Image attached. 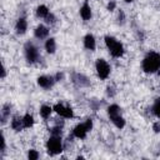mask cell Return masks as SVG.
Masks as SVG:
<instances>
[{"mask_svg": "<svg viewBox=\"0 0 160 160\" xmlns=\"http://www.w3.org/2000/svg\"><path fill=\"white\" fill-rule=\"evenodd\" d=\"M141 68L144 72L146 74H154L160 70V54L156 51H149L142 61H141Z\"/></svg>", "mask_w": 160, "mask_h": 160, "instance_id": "6da1fadb", "label": "cell"}, {"mask_svg": "<svg viewBox=\"0 0 160 160\" xmlns=\"http://www.w3.org/2000/svg\"><path fill=\"white\" fill-rule=\"evenodd\" d=\"M104 40H105V45H106L109 52L111 54V56H114V58H121L124 55L125 50H124L122 44L119 40H116L114 36H110V35H106L104 38Z\"/></svg>", "mask_w": 160, "mask_h": 160, "instance_id": "7a4b0ae2", "label": "cell"}, {"mask_svg": "<svg viewBox=\"0 0 160 160\" xmlns=\"http://www.w3.org/2000/svg\"><path fill=\"white\" fill-rule=\"evenodd\" d=\"M46 150H48V154L51 155V156L61 154L62 150H64V145H62L61 136L50 135L49 140L46 141Z\"/></svg>", "mask_w": 160, "mask_h": 160, "instance_id": "3957f363", "label": "cell"}, {"mask_svg": "<svg viewBox=\"0 0 160 160\" xmlns=\"http://www.w3.org/2000/svg\"><path fill=\"white\" fill-rule=\"evenodd\" d=\"M24 54H25V59H26V61L29 64H35L41 58L38 48L31 41L25 42V45H24Z\"/></svg>", "mask_w": 160, "mask_h": 160, "instance_id": "277c9868", "label": "cell"}, {"mask_svg": "<svg viewBox=\"0 0 160 160\" xmlns=\"http://www.w3.org/2000/svg\"><path fill=\"white\" fill-rule=\"evenodd\" d=\"M95 70H96V74H98L100 80H106L109 78L110 72H111L110 65L104 59H98L95 61Z\"/></svg>", "mask_w": 160, "mask_h": 160, "instance_id": "5b68a950", "label": "cell"}, {"mask_svg": "<svg viewBox=\"0 0 160 160\" xmlns=\"http://www.w3.org/2000/svg\"><path fill=\"white\" fill-rule=\"evenodd\" d=\"M52 109H54V111H55L58 115H60L61 118H65V119H72V118H74V110H72L70 106H65V105L61 104V102L55 104V105L52 106Z\"/></svg>", "mask_w": 160, "mask_h": 160, "instance_id": "8992f818", "label": "cell"}, {"mask_svg": "<svg viewBox=\"0 0 160 160\" xmlns=\"http://www.w3.org/2000/svg\"><path fill=\"white\" fill-rule=\"evenodd\" d=\"M71 81L78 88H88V86H90L89 78L86 75H84V74H80V72H72L71 74Z\"/></svg>", "mask_w": 160, "mask_h": 160, "instance_id": "52a82bcc", "label": "cell"}, {"mask_svg": "<svg viewBox=\"0 0 160 160\" xmlns=\"http://www.w3.org/2000/svg\"><path fill=\"white\" fill-rule=\"evenodd\" d=\"M89 131H90V130H89L86 122L84 121V122L78 124V125L72 129V136L76 138V139H85Z\"/></svg>", "mask_w": 160, "mask_h": 160, "instance_id": "ba28073f", "label": "cell"}, {"mask_svg": "<svg viewBox=\"0 0 160 160\" xmlns=\"http://www.w3.org/2000/svg\"><path fill=\"white\" fill-rule=\"evenodd\" d=\"M36 81H38V85H39L40 88H42V89H50V88H52V85L56 82V80H55L54 76H48V75H41V76H39V78L36 79Z\"/></svg>", "mask_w": 160, "mask_h": 160, "instance_id": "9c48e42d", "label": "cell"}, {"mask_svg": "<svg viewBox=\"0 0 160 160\" xmlns=\"http://www.w3.org/2000/svg\"><path fill=\"white\" fill-rule=\"evenodd\" d=\"M79 12H80V16H81V19H82L84 21H89V20L91 19L92 11H91V6L89 5V1H88V0L84 1V4L81 5Z\"/></svg>", "mask_w": 160, "mask_h": 160, "instance_id": "30bf717a", "label": "cell"}, {"mask_svg": "<svg viewBox=\"0 0 160 160\" xmlns=\"http://www.w3.org/2000/svg\"><path fill=\"white\" fill-rule=\"evenodd\" d=\"M28 30V21L25 18H19L15 24V32L18 35H24Z\"/></svg>", "mask_w": 160, "mask_h": 160, "instance_id": "8fae6325", "label": "cell"}, {"mask_svg": "<svg viewBox=\"0 0 160 160\" xmlns=\"http://www.w3.org/2000/svg\"><path fill=\"white\" fill-rule=\"evenodd\" d=\"M48 35H49V29L42 24L38 25L35 28V30H34V36L36 39H39V40H42V39L48 38Z\"/></svg>", "mask_w": 160, "mask_h": 160, "instance_id": "7c38bea8", "label": "cell"}, {"mask_svg": "<svg viewBox=\"0 0 160 160\" xmlns=\"http://www.w3.org/2000/svg\"><path fill=\"white\" fill-rule=\"evenodd\" d=\"M84 46L85 49L90 50V51H94L95 48H96V40H95V36L92 34H86L84 36Z\"/></svg>", "mask_w": 160, "mask_h": 160, "instance_id": "4fadbf2b", "label": "cell"}, {"mask_svg": "<svg viewBox=\"0 0 160 160\" xmlns=\"http://www.w3.org/2000/svg\"><path fill=\"white\" fill-rule=\"evenodd\" d=\"M10 112H11V105L9 102L4 104L1 106V110H0V120H1V124H6L8 119L10 118Z\"/></svg>", "mask_w": 160, "mask_h": 160, "instance_id": "5bb4252c", "label": "cell"}, {"mask_svg": "<svg viewBox=\"0 0 160 160\" xmlns=\"http://www.w3.org/2000/svg\"><path fill=\"white\" fill-rule=\"evenodd\" d=\"M10 126H11V129H12L15 132L21 131V130L24 129L22 118H20V116H14V118L11 119V121H10Z\"/></svg>", "mask_w": 160, "mask_h": 160, "instance_id": "9a60e30c", "label": "cell"}, {"mask_svg": "<svg viewBox=\"0 0 160 160\" xmlns=\"http://www.w3.org/2000/svg\"><path fill=\"white\" fill-rule=\"evenodd\" d=\"M45 50L48 54H54L56 51V41L54 38H49L45 41Z\"/></svg>", "mask_w": 160, "mask_h": 160, "instance_id": "2e32d148", "label": "cell"}, {"mask_svg": "<svg viewBox=\"0 0 160 160\" xmlns=\"http://www.w3.org/2000/svg\"><path fill=\"white\" fill-rule=\"evenodd\" d=\"M52 111H54V109L50 105H41L40 106V116L42 119H45V120L50 118V115H51Z\"/></svg>", "mask_w": 160, "mask_h": 160, "instance_id": "e0dca14e", "label": "cell"}, {"mask_svg": "<svg viewBox=\"0 0 160 160\" xmlns=\"http://www.w3.org/2000/svg\"><path fill=\"white\" fill-rule=\"evenodd\" d=\"M108 115L109 118H114L116 115H121V108L118 105V104H111L109 108H108Z\"/></svg>", "mask_w": 160, "mask_h": 160, "instance_id": "ac0fdd59", "label": "cell"}, {"mask_svg": "<svg viewBox=\"0 0 160 160\" xmlns=\"http://www.w3.org/2000/svg\"><path fill=\"white\" fill-rule=\"evenodd\" d=\"M36 16L38 18H41V19H45L49 14H50V10H49V8L46 6V5H39L38 8H36Z\"/></svg>", "mask_w": 160, "mask_h": 160, "instance_id": "d6986e66", "label": "cell"}, {"mask_svg": "<svg viewBox=\"0 0 160 160\" xmlns=\"http://www.w3.org/2000/svg\"><path fill=\"white\" fill-rule=\"evenodd\" d=\"M111 120V122L118 128V129H122L124 126H125V124H126V121H125V119L121 116V115H116V116H114V118H111L110 119Z\"/></svg>", "mask_w": 160, "mask_h": 160, "instance_id": "ffe728a7", "label": "cell"}, {"mask_svg": "<svg viewBox=\"0 0 160 160\" xmlns=\"http://www.w3.org/2000/svg\"><path fill=\"white\" fill-rule=\"evenodd\" d=\"M22 124H24V129H30L34 125V116L31 114H25L22 116Z\"/></svg>", "mask_w": 160, "mask_h": 160, "instance_id": "44dd1931", "label": "cell"}, {"mask_svg": "<svg viewBox=\"0 0 160 160\" xmlns=\"http://www.w3.org/2000/svg\"><path fill=\"white\" fill-rule=\"evenodd\" d=\"M151 111H152V114H154L158 119H160V98L155 99V101H154V104H152V106H151Z\"/></svg>", "mask_w": 160, "mask_h": 160, "instance_id": "7402d4cb", "label": "cell"}, {"mask_svg": "<svg viewBox=\"0 0 160 160\" xmlns=\"http://www.w3.org/2000/svg\"><path fill=\"white\" fill-rule=\"evenodd\" d=\"M61 134H62V126H60V125H55L54 128L50 129V135L61 136Z\"/></svg>", "mask_w": 160, "mask_h": 160, "instance_id": "603a6c76", "label": "cell"}, {"mask_svg": "<svg viewBox=\"0 0 160 160\" xmlns=\"http://www.w3.org/2000/svg\"><path fill=\"white\" fill-rule=\"evenodd\" d=\"M116 20H118V24H119V25H124V24H125L126 16H125V12H124L122 10H119L118 16H116Z\"/></svg>", "mask_w": 160, "mask_h": 160, "instance_id": "cb8c5ba5", "label": "cell"}, {"mask_svg": "<svg viewBox=\"0 0 160 160\" xmlns=\"http://www.w3.org/2000/svg\"><path fill=\"white\" fill-rule=\"evenodd\" d=\"M39 152L36 151V150H34V149H30L29 151H28V159L29 160H36V159H39Z\"/></svg>", "mask_w": 160, "mask_h": 160, "instance_id": "d4e9b609", "label": "cell"}, {"mask_svg": "<svg viewBox=\"0 0 160 160\" xmlns=\"http://www.w3.org/2000/svg\"><path fill=\"white\" fill-rule=\"evenodd\" d=\"M45 22H46V24H49V25L55 24V22H56V16H55L52 12H50V14L45 18Z\"/></svg>", "mask_w": 160, "mask_h": 160, "instance_id": "484cf974", "label": "cell"}, {"mask_svg": "<svg viewBox=\"0 0 160 160\" xmlns=\"http://www.w3.org/2000/svg\"><path fill=\"white\" fill-rule=\"evenodd\" d=\"M115 94H116V91H115L114 86H108V88H106V95H108L109 98H114Z\"/></svg>", "mask_w": 160, "mask_h": 160, "instance_id": "4316f807", "label": "cell"}, {"mask_svg": "<svg viewBox=\"0 0 160 160\" xmlns=\"http://www.w3.org/2000/svg\"><path fill=\"white\" fill-rule=\"evenodd\" d=\"M115 8H116V2H115L114 0H109V2H108V5H106V9H108L109 11H114Z\"/></svg>", "mask_w": 160, "mask_h": 160, "instance_id": "83f0119b", "label": "cell"}, {"mask_svg": "<svg viewBox=\"0 0 160 160\" xmlns=\"http://www.w3.org/2000/svg\"><path fill=\"white\" fill-rule=\"evenodd\" d=\"M5 149H6V141H5V136H4V134H1V155H4Z\"/></svg>", "mask_w": 160, "mask_h": 160, "instance_id": "f1b7e54d", "label": "cell"}, {"mask_svg": "<svg viewBox=\"0 0 160 160\" xmlns=\"http://www.w3.org/2000/svg\"><path fill=\"white\" fill-rule=\"evenodd\" d=\"M152 130H154V132H156V134L160 132V121H155V122L152 124Z\"/></svg>", "mask_w": 160, "mask_h": 160, "instance_id": "f546056e", "label": "cell"}, {"mask_svg": "<svg viewBox=\"0 0 160 160\" xmlns=\"http://www.w3.org/2000/svg\"><path fill=\"white\" fill-rule=\"evenodd\" d=\"M5 78H6V68L2 64V68H1V79H5Z\"/></svg>", "mask_w": 160, "mask_h": 160, "instance_id": "4dcf8cb0", "label": "cell"}, {"mask_svg": "<svg viewBox=\"0 0 160 160\" xmlns=\"http://www.w3.org/2000/svg\"><path fill=\"white\" fill-rule=\"evenodd\" d=\"M54 78H55V80H56V81H60V80H62L64 74H62V72H58V74H56Z\"/></svg>", "mask_w": 160, "mask_h": 160, "instance_id": "1f68e13d", "label": "cell"}, {"mask_svg": "<svg viewBox=\"0 0 160 160\" xmlns=\"http://www.w3.org/2000/svg\"><path fill=\"white\" fill-rule=\"evenodd\" d=\"M124 1H125V2H132L134 0H124Z\"/></svg>", "mask_w": 160, "mask_h": 160, "instance_id": "d6a6232c", "label": "cell"}]
</instances>
